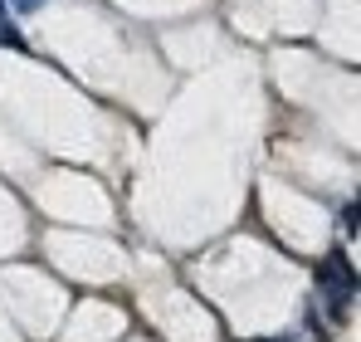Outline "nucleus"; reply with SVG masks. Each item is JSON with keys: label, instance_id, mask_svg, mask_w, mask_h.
Segmentation results:
<instances>
[{"label": "nucleus", "instance_id": "nucleus-5", "mask_svg": "<svg viewBox=\"0 0 361 342\" xmlns=\"http://www.w3.org/2000/svg\"><path fill=\"white\" fill-rule=\"evenodd\" d=\"M0 15H5V0H0Z\"/></svg>", "mask_w": 361, "mask_h": 342}, {"label": "nucleus", "instance_id": "nucleus-4", "mask_svg": "<svg viewBox=\"0 0 361 342\" xmlns=\"http://www.w3.org/2000/svg\"><path fill=\"white\" fill-rule=\"evenodd\" d=\"M15 5H20V10H35V5H44V0H15Z\"/></svg>", "mask_w": 361, "mask_h": 342}, {"label": "nucleus", "instance_id": "nucleus-3", "mask_svg": "<svg viewBox=\"0 0 361 342\" xmlns=\"http://www.w3.org/2000/svg\"><path fill=\"white\" fill-rule=\"evenodd\" d=\"M357 201H352V206H342V230H347V235H352V240H357Z\"/></svg>", "mask_w": 361, "mask_h": 342}, {"label": "nucleus", "instance_id": "nucleus-1", "mask_svg": "<svg viewBox=\"0 0 361 342\" xmlns=\"http://www.w3.org/2000/svg\"><path fill=\"white\" fill-rule=\"evenodd\" d=\"M317 284H322V293H327L332 318H342V313H347V303H352V293H357V269L347 264V254H342V249H332V254L317 264Z\"/></svg>", "mask_w": 361, "mask_h": 342}, {"label": "nucleus", "instance_id": "nucleus-2", "mask_svg": "<svg viewBox=\"0 0 361 342\" xmlns=\"http://www.w3.org/2000/svg\"><path fill=\"white\" fill-rule=\"evenodd\" d=\"M0 45H10V49H25V40L15 35V25H10L5 15H0Z\"/></svg>", "mask_w": 361, "mask_h": 342}]
</instances>
